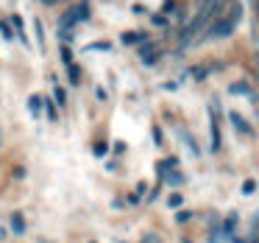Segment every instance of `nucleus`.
<instances>
[{"instance_id":"obj_3","label":"nucleus","mask_w":259,"mask_h":243,"mask_svg":"<svg viewBox=\"0 0 259 243\" xmlns=\"http://www.w3.org/2000/svg\"><path fill=\"white\" fill-rule=\"evenodd\" d=\"M231 123H234V129H237V131H242V134H251V126H248L237 112H231Z\"/></svg>"},{"instance_id":"obj_4","label":"nucleus","mask_w":259,"mask_h":243,"mask_svg":"<svg viewBox=\"0 0 259 243\" xmlns=\"http://www.w3.org/2000/svg\"><path fill=\"white\" fill-rule=\"evenodd\" d=\"M12 229L14 232H17V235H23V232H25V221H23V215H12Z\"/></svg>"},{"instance_id":"obj_10","label":"nucleus","mask_w":259,"mask_h":243,"mask_svg":"<svg viewBox=\"0 0 259 243\" xmlns=\"http://www.w3.org/2000/svg\"><path fill=\"white\" fill-rule=\"evenodd\" d=\"M181 201H184V198H181L179 193H173V196L167 198V207H173V210H176V207H181Z\"/></svg>"},{"instance_id":"obj_1","label":"nucleus","mask_w":259,"mask_h":243,"mask_svg":"<svg viewBox=\"0 0 259 243\" xmlns=\"http://www.w3.org/2000/svg\"><path fill=\"white\" fill-rule=\"evenodd\" d=\"M237 20H240V6L234 9V14H231V17H226V20H218V23L212 25V31H209V37H212V40H220V37H229L231 31H234Z\"/></svg>"},{"instance_id":"obj_8","label":"nucleus","mask_w":259,"mask_h":243,"mask_svg":"<svg viewBox=\"0 0 259 243\" xmlns=\"http://www.w3.org/2000/svg\"><path fill=\"white\" fill-rule=\"evenodd\" d=\"M34 31H36V42H39V48H45V37H42V25H39V20L34 23Z\"/></svg>"},{"instance_id":"obj_14","label":"nucleus","mask_w":259,"mask_h":243,"mask_svg":"<svg viewBox=\"0 0 259 243\" xmlns=\"http://www.w3.org/2000/svg\"><path fill=\"white\" fill-rule=\"evenodd\" d=\"M145 243H159V237H156V235H148V237H145Z\"/></svg>"},{"instance_id":"obj_7","label":"nucleus","mask_w":259,"mask_h":243,"mask_svg":"<svg viewBox=\"0 0 259 243\" xmlns=\"http://www.w3.org/2000/svg\"><path fill=\"white\" fill-rule=\"evenodd\" d=\"M125 45H134V42H142V34H123Z\"/></svg>"},{"instance_id":"obj_11","label":"nucleus","mask_w":259,"mask_h":243,"mask_svg":"<svg viewBox=\"0 0 259 243\" xmlns=\"http://www.w3.org/2000/svg\"><path fill=\"white\" fill-rule=\"evenodd\" d=\"M176 221H179V224H187V221H190V213H179V215H176Z\"/></svg>"},{"instance_id":"obj_2","label":"nucleus","mask_w":259,"mask_h":243,"mask_svg":"<svg viewBox=\"0 0 259 243\" xmlns=\"http://www.w3.org/2000/svg\"><path fill=\"white\" fill-rule=\"evenodd\" d=\"M84 17H87V6H75V9H70V12L59 20V28L67 34V31L73 28V23H78V20H84Z\"/></svg>"},{"instance_id":"obj_13","label":"nucleus","mask_w":259,"mask_h":243,"mask_svg":"<svg viewBox=\"0 0 259 243\" xmlns=\"http://www.w3.org/2000/svg\"><path fill=\"white\" fill-rule=\"evenodd\" d=\"M181 182H184V179H181L179 173H173V176H170V185H181Z\"/></svg>"},{"instance_id":"obj_12","label":"nucleus","mask_w":259,"mask_h":243,"mask_svg":"<svg viewBox=\"0 0 259 243\" xmlns=\"http://www.w3.org/2000/svg\"><path fill=\"white\" fill-rule=\"evenodd\" d=\"M56 101L64 103V90H62V87H56Z\"/></svg>"},{"instance_id":"obj_9","label":"nucleus","mask_w":259,"mask_h":243,"mask_svg":"<svg viewBox=\"0 0 259 243\" xmlns=\"http://www.w3.org/2000/svg\"><path fill=\"white\" fill-rule=\"evenodd\" d=\"M28 107H31V112H34V115H39V109H42V98H31Z\"/></svg>"},{"instance_id":"obj_6","label":"nucleus","mask_w":259,"mask_h":243,"mask_svg":"<svg viewBox=\"0 0 259 243\" xmlns=\"http://www.w3.org/2000/svg\"><path fill=\"white\" fill-rule=\"evenodd\" d=\"M253 190H256V182H253V179H245V182H242V193H245V196H251Z\"/></svg>"},{"instance_id":"obj_15","label":"nucleus","mask_w":259,"mask_h":243,"mask_svg":"<svg viewBox=\"0 0 259 243\" xmlns=\"http://www.w3.org/2000/svg\"><path fill=\"white\" fill-rule=\"evenodd\" d=\"M39 3H45V6H53V3H59V0H39Z\"/></svg>"},{"instance_id":"obj_5","label":"nucleus","mask_w":259,"mask_h":243,"mask_svg":"<svg viewBox=\"0 0 259 243\" xmlns=\"http://www.w3.org/2000/svg\"><path fill=\"white\" fill-rule=\"evenodd\" d=\"M231 92H234V95H251V87H248L245 81H240V84L231 87Z\"/></svg>"}]
</instances>
